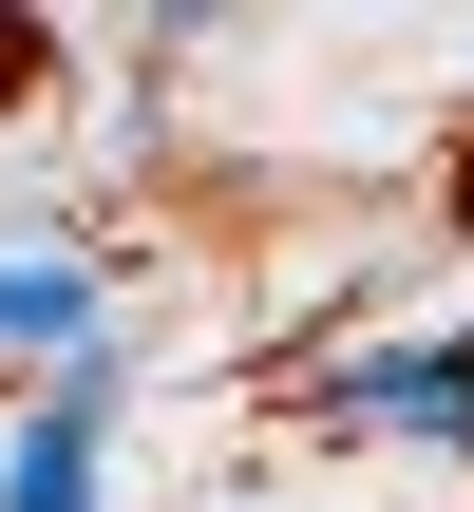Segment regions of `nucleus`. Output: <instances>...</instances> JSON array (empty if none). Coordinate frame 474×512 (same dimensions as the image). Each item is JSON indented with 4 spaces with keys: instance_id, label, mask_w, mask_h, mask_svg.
Wrapping results in <instances>:
<instances>
[{
    "instance_id": "nucleus-2",
    "label": "nucleus",
    "mask_w": 474,
    "mask_h": 512,
    "mask_svg": "<svg viewBox=\"0 0 474 512\" xmlns=\"http://www.w3.org/2000/svg\"><path fill=\"white\" fill-rule=\"evenodd\" d=\"M342 437H437V456H474V323H437V342H361V361H323L304 380Z\"/></svg>"
},
{
    "instance_id": "nucleus-4",
    "label": "nucleus",
    "mask_w": 474,
    "mask_h": 512,
    "mask_svg": "<svg viewBox=\"0 0 474 512\" xmlns=\"http://www.w3.org/2000/svg\"><path fill=\"white\" fill-rule=\"evenodd\" d=\"M0 95H38V38H19V19H0Z\"/></svg>"
},
{
    "instance_id": "nucleus-3",
    "label": "nucleus",
    "mask_w": 474,
    "mask_h": 512,
    "mask_svg": "<svg viewBox=\"0 0 474 512\" xmlns=\"http://www.w3.org/2000/svg\"><path fill=\"white\" fill-rule=\"evenodd\" d=\"M76 342H114V304H95V247H0V380L38 361H76Z\"/></svg>"
},
{
    "instance_id": "nucleus-1",
    "label": "nucleus",
    "mask_w": 474,
    "mask_h": 512,
    "mask_svg": "<svg viewBox=\"0 0 474 512\" xmlns=\"http://www.w3.org/2000/svg\"><path fill=\"white\" fill-rule=\"evenodd\" d=\"M133 418V342H76L38 399H19V456H0V512H95V456Z\"/></svg>"
}]
</instances>
